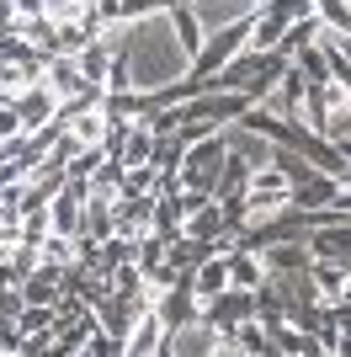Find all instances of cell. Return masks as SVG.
I'll return each instance as SVG.
<instances>
[{
  "mask_svg": "<svg viewBox=\"0 0 351 357\" xmlns=\"http://www.w3.org/2000/svg\"><path fill=\"white\" fill-rule=\"evenodd\" d=\"M219 357H256V352H250V347H240V342H234V336H224V347H219Z\"/></svg>",
  "mask_w": 351,
  "mask_h": 357,
  "instance_id": "7402d4cb",
  "label": "cell"
},
{
  "mask_svg": "<svg viewBox=\"0 0 351 357\" xmlns=\"http://www.w3.org/2000/svg\"><path fill=\"white\" fill-rule=\"evenodd\" d=\"M219 347H224V331L208 314H192V320L171 326V336H165V352L176 357H219Z\"/></svg>",
  "mask_w": 351,
  "mask_h": 357,
  "instance_id": "3957f363",
  "label": "cell"
},
{
  "mask_svg": "<svg viewBox=\"0 0 351 357\" xmlns=\"http://www.w3.org/2000/svg\"><path fill=\"white\" fill-rule=\"evenodd\" d=\"M155 213H160L155 197H123V203H117V219H112V235L139 245V240L155 235Z\"/></svg>",
  "mask_w": 351,
  "mask_h": 357,
  "instance_id": "52a82bcc",
  "label": "cell"
},
{
  "mask_svg": "<svg viewBox=\"0 0 351 357\" xmlns=\"http://www.w3.org/2000/svg\"><path fill=\"white\" fill-rule=\"evenodd\" d=\"M192 288H197V298H219V294H229L234 288V272H229V251H213V256H203V261H197V272H192Z\"/></svg>",
  "mask_w": 351,
  "mask_h": 357,
  "instance_id": "7c38bea8",
  "label": "cell"
},
{
  "mask_svg": "<svg viewBox=\"0 0 351 357\" xmlns=\"http://www.w3.org/2000/svg\"><path fill=\"white\" fill-rule=\"evenodd\" d=\"M171 22H176V38H181V48L197 59V54H203V43H208V32H203V22H197V11H192V6H171Z\"/></svg>",
  "mask_w": 351,
  "mask_h": 357,
  "instance_id": "e0dca14e",
  "label": "cell"
},
{
  "mask_svg": "<svg viewBox=\"0 0 351 357\" xmlns=\"http://www.w3.org/2000/svg\"><path fill=\"white\" fill-rule=\"evenodd\" d=\"M38 256H43L48 267L75 272V267H80V240H75V235H48L43 245H38Z\"/></svg>",
  "mask_w": 351,
  "mask_h": 357,
  "instance_id": "ac0fdd59",
  "label": "cell"
},
{
  "mask_svg": "<svg viewBox=\"0 0 351 357\" xmlns=\"http://www.w3.org/2000/svg\"><path fill=\"white\" fill-rule=\"evenodd\" d=\"M123 54H128V70H133V91H160V86H176L181 75H192V54L176 38L171 11L133 22V38Z\"/></svg>",
  "mask_w": 351,
  "mask_h": 357,
  "instance_id": "6da1fadb",
  "label": "cell"
},
{
  "mask_svg": "<svg viewBox=\"0 0 351 357\" xmlns=\"http://www.w3.org/2000/svg\"><path fill=\"white\" fill-rule=\"evenodd\" d=\"M203 314L213 320V326L229 336V331H240L245 320H256V294H245V288H229V294H219V298H208L203 304Z\"/></svg>",
  "mask_w": 351,
  "mask_h": 357,
  "instance_id": "ba28073f",
  "label": "cell"
},
{
  "mask_svg": "<svg viewBox=\"0 0 351 357\" xmlns=\"http://www.w3.org/2000/svg\"><path fill=\"white\" fill-rule=\"evenodd\" d=\"M336 208H341V213H351V187H341V197H336Z\"/></svg>",
  "mask_w": 351,
  "mask_h": 357,
  "instance_id": "603a6c76",
  "label": "cell"
},
{
  "mask_svg": "<svg viewBox=\"0 0 351 357\" xmlns=\"http://www.w3.org/2000/svg\"><path fill=\"white\" fill-rule=\"evenodd\" d=\"M75 64L86 70V80H91L96 91H107V75H112V64H117V48L107 43V38H91V43L75 54Z\"/></svg>",
  "mask_w": 351,
  "mask_h": 357,
  "instance_id": "2e32d148",
  "label": "cell"
},
{
  "mask_svg": "<svg viewBox=\"0 0 351 357\" xmlns=\"http://www.w3.org/2000/svg\"><path fill=\"white\" fill-rule=\"evenodd\" d=\"M309 251L320 261H346L351 267V219L346 224H314L309 229Z\"/></svg>",
  "mask_w": 351,
  "mask_h": 357,
  "instance_id": "4fadbf2b",
  "label": "cell"
},
{
  "mask_svg": "<svg viewBox=\"0 0 351 357\" xmlns=\"http://www.w3.org/2000/svg\"><path fill=\"white\" fill-rule=\"evenodd\" d=\"M11 107H16V118H22V128H27V134H38V128H54V123L64 118V102H58L54 86H43V80H38V86H27Z\"/></svg>",
  "mask_w": 351,
  "mask_h": 357,
  "instance_id": "5b68a950",
  "label": "cell"
},
{
  "mask_svg": "<svg viewBox=\"0 0 351 357\" xmlns=\"http://www.w3.org/2000/svg\"><path fill=\"white\" fill-rule=\"evenodd\" d=\"M229 272H234V288H245V294H261L266 288V256L250 251V245H229Z\"/></svg>",
  "mask_w": 351,
  "mask_h": 357,
  "instance_id": "9a60e30c",
  "label": "cell"
},
{
  "mask_svg": "<svg viewBox=\"0 0 351 357\" xmlns=\"http://www.w3.org/2000/svg\"><path fill=\"white\" fill-rule=\"evenodd\" d=\"M165 336H171V320H165L160 310H144V314H139V326L128 331V342H123V357H160Z\"/></svg>",
  "mask_w": 351,
  "mask_h": 357,
  "instance_id": "30bf717a",
  "label": "cell"
},
{
  "mask_svg": "<svg viewBox=\"0 0 351 357\" xmlns=\"http://www.w3.org/2000/svg\"><path fill=\"white\" fill-rule=\"evenodd\" d=\"M43 86H54V96L64 107H75V102H91V96H102V91L86 80V70L70 59V54H54V59H43Z\"/></svg>",
  "mask_w": 351,
  "mask_h": 357,
  "instance_id": "277c9868",
  "label": "cell"
},
{
  "mask_svg": "<svg viewBox=\"0 0 351 357\" xmlns=\"http://www.w3.org/2000/svg\"><path fill=\"white\" fill-rule=\"evenodd\" d=\"M64 283H70V272H64V267L38 261V272L22 278V298H27V304H58V298H64Z\"/></svg>",
  "mask_w": 351,
  "mask_h": 357,
  "instance_id": "5bb4252c",
  "label": "cell"
},
{
  "mask_svg": "<svg viewBox=\"0 0 351 357\" xmlns=\"http://www.w3.org/2000/svg\"><path fill=\"white\" fill-rule=\"evenodd\" d=\"M16 6V22H38V16H48V0H11Z\"/></svg>",
  "mask_w": 351,
  "mask_h": 357,
  "instance_id": "44dd1931",
  "label": "cell"
},
{
  "mask_svg": "<svg viewBox=\"0 0 351 357\" xmlns=\"http://www.w3.org/2000/svg\"><path fill=\"white\" fill-rule=\"evenodd\" d=\"M16 326H22V336H38V331H54V304H27V310L16 314Z\"/></svg>",
  "mask_w": 351,
  "mask_h": 357,
  "instance_id": "d6986e66",
  "label": "cell"
},
{
  "mask_svg": "<svg viewBox=\"0 0 351 357\" xmlns=\"http://www.w3.org/2000/svg\"><path fill=\"white\" fill-rule=\"evenodd\" d=\"M181 229H187L192 240H208V245H224V235H229V219H224V203H219V197H192V192H187V219H181Z\"/></svg>",
  "mask_w": 351,
  "mask_h": 357,
  "instance_id": "8992f818",
  "label": "cell"
},
{
  "mask_svg": "<svg viewBox=\"0 0 351 357\" xmlns=\"http://www.w3.org/2000/svg\"><path fill=\"white\" fill-rule=\"evenodd\" d=\"M224 134H229V149H234V155H240V160L250 165V171H261V165H272V160H277V139L256 134V128H245V123H229Z\"/></svg>",
  "mask_w": 351,
  "mask_h": 357,
  "instance_id": "8fae6325",
  "label": "cell"
},
{
  "mask_svg": "<svg viewBox=\"0 0 351 357\" xmlns=\"http://www.w3.org/2000/svg\"><path fill=\"white\" fill-rule=\"evenodd\" d=\"M22 342H27L22 326H16L11 314H0V352H22Z\"/></svg>",
  "mask_w": 351,
  "mask_h": 357,
  "instance_id": "ffe728a7",
  "label": "cell"
},
{
  "mask_svg": "<svg viewBox=\"0 0 351 357\" xmlns=\"http://www.w3.org/2000/svg\"><path fill=\"white\" fill-rule=\"evenodd\" d=\"M224 165H229V134L192 139L187 155H181V171H176V181H181V192H192V197H219Z\"/></svg>",
  "mask_w": 351,
  "mask_h": 357,
  "instance_id": "7a4b0ae2",
  "label": "cell"
},
{
  "mask_svg": "<svg viewBox=\"0 0 351 357\" xmlns=\"http://www.w3.org/2000/svg\"><path fill=\"white\" fill-rule=\"evenodd\" d=\"M192 11H197V22H203V32L213 38V32L234 27V22H245V16L261 11V0H187Z\"/></svg>",
  "mask_w": 351,
  "mask_h": 357,
  "instance_id": "9c48e42d",
  "label": "cell"
}]
</instances>
